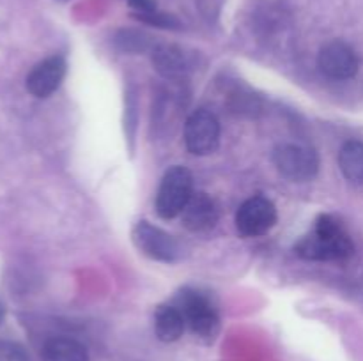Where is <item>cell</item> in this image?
I'll return each instance as SVG.
<instances>
[{"mask_svg": "<svg viewBox=\"0 0 363 361\" xmlns=\"http://www.w3.org/2000/svg\"><path fill=\"white\" fill-rule=\"evenodd\" d=\"M294 251L305 260H344L353 255L354 244L339 219L332 214H321L315 222L314 234L298 241Z\"/></svg>", "mask_w": 363, "mask_h": 361, "instance_id": "1", "label": "cell"}, {"mask_svg": "<svg viewBox=\"0 0 363 361\" xmlns=\"http://www.w3.org/2000/svg\"><path fill=\"white\" fill-rule=\"evenodd\" d=\"M194 195V177L184 166L167 170L156 195V211L162 218L172 219L184 211Z\"/></svg>", "mask_w": 363, "mask_h": 361, "instance_id": "2", "label": "cell"}, {"mask_svg": "<svg viewBox=\"0 0 363 361\" xmlns=\"http://www.w3.org/2000/svg\"><path fill=\"white\" fill-rule=\"evenodd\" d=\"M273 163L284 177L294 183H305L318 176L319 158L308 145L282 144L273 152Z\"/></svg>", "mask_w": 363, "mask_h": 361, "instance_id": "3", "label": "cell"}, {"mask_svg": "<svg viewBox=\"0 0 363 361\" xmlns=\"http://www.w3.org/2000/svg\"><path fill=\"white\" fill-rule=\"evenodd\" d=\"M184 144L195 156H206L216 151L220 144V122L209 110H195L184 124Z\"/></svg>", "mask_w": 363, "mask_h": 361, "instance_id": "4", "label": "cell"}, {"mask_svg": "<svg viewBox=\"0 0 363 361\" xmlns=\"http://www.w3.org/2000/svg\"><path fill=\"white\" fill-rule=\"evenodd\" d=\"M181 311L191 331L201 338H213L218 333L220 319L215 308L197 290L184 289L179 296Z\"/></svg>", "mask_w": 363, "mask_h": 361, "instance_id": "5", "label": "cell"}, {"mask_svg": "<svg viewBox=\"0 0 363 361\" xmlns=\"http://www.w3.org/2000/svg\"><path fill=\"white\" fill-rule=\"evenodd\" d=\"M277 223V207L269 198L252 197L240 205L236 227L241 236L257 237L269 232Z\"/></svg>", "mask_w": 363, "mask_h": 361, "instance_id": "6", "label": "cell"}, {"mask_svg": "<svg viewBox=\"0 0 363 361\" xmlns=\"http://www.w3.org/2000/svg\"><path fill=\"white\" fill-rule=\"evenodd\" d=\"M133 241L142 253L155 260L172 264L179 257V246L176 239L160 227L144 219L133 227Z\"/></svg>", "mask_w": 363, "mask_h": 361, "instance_id": "7", "label": "cell"}, {"mask_svg": "<svg viewBox=\"0 0 363 361\" xmlns=\"http://www.w3.org/2000/svg\"><path fill=\"white\" fill-rule=\"evenodd\" d=\"M318 66L328 78L350 80L358 71V57L347 42L332 41L319 52Z\"/></svg>", "mask_w": 363, "mask_h": 361, "instance_id": "8", "label": "cell"}, {"mask_svg": "<svg viewBox=\"0 0 363 361\" xmlns=\"http://www.w3.org/2000/svg\"><path fill=\"white\" fill-rule=\"evenodd\" d=\"M66 60L59 55H53L45 59L43 62L35 64L27 76V91L34 98H48L62 84L66 76Z\"/></svg>", "mask_w": 363, "mask_h": 361, "instance_id": "9", "label": "cell"}, {"mask_svg": "<svg viewBox=\"0 0 363 361\" xmlns=\"http://www.w3.org/2000/svg\"><path fill=\"white\" fill-rule=\"evenodd\" d=\"M183 216V225L191 232H206L218 222V209L215 200L206 193H194L186 204Z\"/></svg>", "mask_w": 363, "mask_h": 361, "instance_id": "10", "label": "cell"}, {"mask_svg": "<svg viewBox=\"0 0 363 361\" xmlns=\"http://www.w3.org/2000/svg\"><path fill=\"white\" fill-rule=\"evenodd\" d=\"M43 361H89L84 343L69 336H53L41 349Z\"/></svg>", "mask_w": 363, "mask_h": 361, "instance_id": "11", "label": "cell"}, {"mask_svg": "<svg viewBox=\"0 0 363 361\" xmlns=\"http://www.w3.org/2000/svg\"><path fill=\"white\" fill-rule=\"evenodd\" d=\"M184 326V315L179 308L169 306V304H163L156 310L155 314V331L162 342H176L183 336Z\"/></svg>", "mask_w": 363, "mask_h": 361, "instance_id": "12", "label": "cell"}, {"mask_svg": "<svg viewBox=\"0 0 363 361\" xmlns=\"http://www.w3.org/2000/svg\"><path fill=\"white\" fill-rule=\"evenodd\" d=\"M152 64L165 78H181L188 69V60L183 50L172 45L156 46L152 50Z\"/></svg>", "mask_w": 363, "mask_h": 361, "instance_id": "13", "label": "cell"}, {"mask_svg": "<svg viewBox=\"0 0 363 361\" xmlns=\"http://www.w3.org/2000/svg\"><path fill=\"white\" fill-rule=\"evenodd\" d=\"M339 166L344 177L354 184H363V142L350 140L339 152Z\"/></svg>", "mask_w": 363, "mask_h": 361, "instance_id": "14", "label": "cell"}, {"mask_svg": "<svg viewBox=\"0 0 363 361\" xmlns=\"http://www.w3.org/2000/svg\"><path fill=\"white\" fill-rule=\"evenodd\" d=\"M116 45L121 52L140 53L149 48L151 41H149V35H145L144 32L121 30L119 34L116 35Z\"/></svg>", "mask_w": 363, "mask_h": 361, "instance_id": "15", "label": "cell"}, {"mask_svg": "<svg viewBox=\"0 0 363 361\" xmlns=\"http://www.w3.org/2000/svg\"><path fill=\"white\" fill-rule=\"evenodd\" d=\"M140 21H145L149 25H155V27H162V28H179V21L176 20L174 16H169L165 13H160L158 9L151 11V13H138L135 14Z\"/></svg>", "mask_w": 363, "mask_h": 361, "instance_id": "16", "label": "cell"}, {"mask_svg": "<svg viewBox=\"0 0 363 361\" xmlns=\"http://www.w3.org/2000/svg\"><path fill=\"white\" fill-rule=\"evenodd\" d=\"M0 361H30L23 347L14 342L0 340Z\"/></svg>", "mask_w": 363, "mask_h": 361, "instance_id": "17", "label": "cell"}, {"mask_svg": "<svg viewBox=\"0 0 363 361\" xmlns=\"http://www.w3.org/2000/svg\"><path fill=\"white\" fill-rule=\"evenodd\" d=\"M130 6L133 7L137 13H151V11H156V2L155 0H128Z\"/></svg>", "mask_w": 363, "mask_h": 361, "instance_id": "18", "label": "cell"}, {"mask_svg": "<svg viewBox=\"0 0 363 361\" xmlns=\"http://www.w3.org/2000/svg\"><path fill=\"white\" fill-rule=\"evenodd\" d=\"M4 317H6V304H4L2 299H0V324H2Z\"/></svg>", "mask_w": 363, "mask_h": 361, "instance_id": "19", "label": "cell"}]
</instances>
